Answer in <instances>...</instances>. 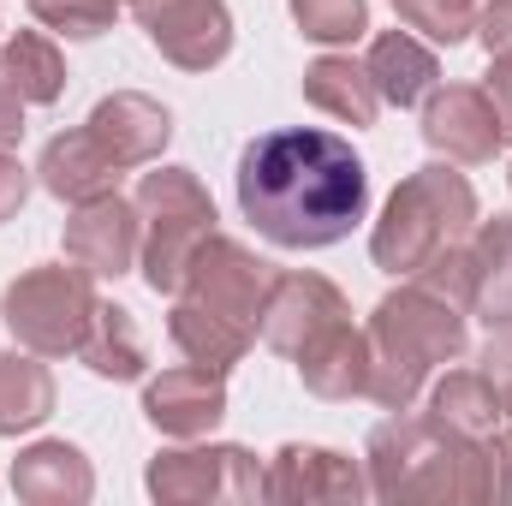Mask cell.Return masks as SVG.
<instances>
[{
    "label": "cell",
    "mask_w": 512,
    "mask_h": 506,
    "mask_svg": "<svg viewBox=\"0 0 512 506\" xmlns=\"http://www.w3.org/2000/svg\"><path fill=\"white\" fill-rule=\"evenodd\" d=\"M239 209L280 251H328L352 239L370 209V173L346 137L322 126H280L239 155Z\"/></svg>",
    "instance_id": "1"
},
{
    "label": "cell",
    "mask_w": 512,
    "mask_h": 506,
    "mask_svg": "<svg viewBox=\"0 0 512 506\" xmlns=\"http://www.w3.org/2000/svg\"><path fill=\"white\" fill-rule=\"evenodd\" d=\"M370 495L376 501L417 506H495V471H489V435L465 441L429 411H393L364 441Z\"/></svg>",
    "instance_id": "2"
},
{
    "label": "cell",
    "mask_w": 512,
    "mask_h": 506,
    "mask_svg": "<svg viewBox=\"0 0 512 506\" xmlns=\"http://www.w3.org/2000/svg\"><path fill=\"white\" fill-rule=\"evenodd\" d=\"M370 393L382 411H411L417 393L441 364H459L471 334H465V310L441 292H429L423 280L387 292L370 310Z\"/></svg>",
    "instance_id": "3"
},
{
    "label": "cell",
    "mask_w": 512,
    "mask_h": 506,
    "mask_svg": "<svg viewBox=\"0 0 512 506\" xmlns=\"http://www.w3.org/2000/svg\"><path fill=\"white\" fill-rule=\"evenodd\" d=\"M477 227V191L453 161H429L417 173H405L387 197L382 221L370 233V256L376 268L393 280H411L429 256H441L447 245L471 239Z\"/></svg>",
    "instance_id": "4"
},
{
    "label": "cell",
    "mask_w": 512,
    "mask_h": 506,
    "mask_svg": "<svg viewBox=\"0 0 512 506\" xmlns=\"http://www.w3.org/2000/svg\"><path fill=\"white\" fill-rule=\"evenodd\" d=\"M131 203L143 215V256H137V268H143L149 292L173 298L185 268H191V256H197V245L215 233V197L203 191V179L191 167H155V173L137 179Z\"/></svg>",
    "instance_id": "5"
},
{
    "label": "cell",
    "mask_w": 512,
    "mask_h": 506,
    "mask_svg": "<svg viewBox=\"0 0 512 506\" xmlns=\"http://www.w3.org/2000/svg\"><path fill=\"white\" fill-rule=\"evenodd\" d=\"M96 274L78 268L72 256L66 262H36L24 268L6 298H0V322L12 328V340L36 358H78L84 334H90V316H96Z\"/></svg>",
    "instance_id": "6"
},
{
    "label": "cell",
    "mask_w": 512,
    "mask_h": 506,
    "mask_svg": "<svg viewBox=\"0 0 512 506\" xmlns=\"http://www.w3.org/2000/svg\"><path fill=\"white\" fill-rule=\"evenodd\" d=\"M143 489L161 506H251L262 501V465L239 441L161 447L143 471Z\"/></svg>",
    "instance_id": "7"
},
{
    "label": "cell",
    "mask_w": 512,
    "mask_h": 506,
    "mask_svg": "<svg viewBox=\"0 0 512 506\" xmlns=\"http://www.w3.org/2000/svg\"><path fill=\"white\" fill-rule=\"evenodd\" d=\"M268 286H274V268H268L251 245H239V239H227V233H209V239L197 245V256H191V268H185V280H179L173 298H191V304H203V310L239 322V328H256Z\"/></svg>",
    "instance_id": "8"
},
{
    "label": "cell",
    "mask_w": 512,
    "mask_h": 506,
    "mask_svg": "<svg viewBox=\"0 0 512 506\" xmlns=\"http://www.w3.org/2000/svg\"><path fill=\"white\" fill-rule=\"evenodd\" d=\"M155 54L179 72H215L233 54V12L227 0H131Z\"/></svg>",
    "instance_id": "9"
},
{
    "label": "cell",
    "mask_w": 512,
    "mask_h": 506,
    "mask_svg": "<svg viewBox=\"0 0 512 506\" xmlns=\"http://www.w3.org/2000/svg\"><path fill=\"white\" fill-rule=\"evenodd\" d=\"M340 316H352V304H346V292L328 274H316V268H280L274 286H268V298H262L256 340L268 352H280V358H298Z\"/></svg>",
    "instance_id": "10"
},
{
    "label": "cell",
    "mask_w": 512,
    "mask_h": 506,
    "mask_svg": "<svg viewBox=\"0 0 512 506\" xmlns=\"http://www.w3.org/2000/svg\"><path fill=\"white\" fill-rule=\"evenodd\" d=\"M364 495H370V477L358 471V459H346L334 447L286 441L262 465V501H274V506H316V501L358 506Z\"/></svg>",
    "instance_id": "11"
},
{
    "label": "cell",
    "mask_w": 512,
    "mask_h": 506,
    "mask_svg": "<svg viewBox=\"0 0 512 506\" xmlns=\"http://www.w3.org/2000/svg\"><path fill=\"white\" fill-rule=\"evenodd\" d=\"M423 143L447 161L483 167L507 149V131H501V114L483 84H447V90L435 84L423 96Z\"/></svg>",
    "instance_id": "12"
},
{
    "label": "cell",
    "mask_w": 512,
    "mask_h": 506,
    "mask_svg": "<svg viewBox=\"0 0 512 506\" xmlns=\"http://www.w3.org/2000/svg\"><path fill=\"white\" fill-rule=\"evenodd\" d=\"M66 256L90 268L96 280H120L143 256V215L120 191H102L90 203H72L66 215Z\"/></svg>",
    "instance_id": "13"
},
{
    "label": "cell",
    "mask_w": 512,
    "mask_h": 506,
    "mask_svg": "<svg viewBox=\"0 0 512 506\" xmlns=\"http://www.w3.org/2000/svg\"><path fill=\"white\" fill-rule=\"evenodd\" d=\"M143 417L167 441H197L227 417V376L203 364H173L143 381Z\"/></svg>",
    "instance_id": "14"
},
{
    "label": "cell",
    "mask_w": 512,
    "mask_h": 506,
    "mask_svg": "<svg viewBox=\"0 0 512 506\" xmlns=\"http://www.w3.org/2000/svg\"><path fill=\"white\" fill-rule=\"evenodd\" d=\"M84 131L114 155V167L131 173V167H155L161 161V149L173 143V114L155 96H143V90H114V96H102L90 108Z\"/></svg>",
    "instance_id": "15"
},
{
    "label": "cell",
    "mask_w": 512,
    "mask_h": 506,
    "mask_svg": "<svg viewBox=\"0 0 512 506\" xmlns=\"http://www.w3.org/2000/svg\"><path fill=\"white\" fill-rule=\"evenodd\" d=\"M292 364H298V381H304L316 399H364V393H370V334H364L352 316H340V322H328Z\"/></svg>",
    "instance_id": "16"
},
{
    "label": "cell",
    "mask_w": 512,
    "mask_h": 506,
    "mask_svg": "<svg viewBox=\"0 0 512 506\" xmlns=\"http://www.w3.org/2000/svg\"><path fill=\"white\" fill-rule=\"evenodd\" d=\"M120 173H126V167H114V155H108L84 126L48 137V143H42V161H36V185H42L48 197H60V203H90V197H102V191H120Z\"/></svg>",
    "instance_id": "17"
},
{
    "label": "cell",
    "mask_w": 512,
    "mask_h": 506,
    "mask_svg": "<svg viewBox=\"0 0 512 506\" xmlns=\"http://www.w3.org/2000/svg\"><path fill=\"white\" fill-rule=\"evenodd\" d=\"M12 495L30 506H84L96 495V471L72 441H30L12 459Z\"/></svg>",
    "instance_id": "18"
},
{
    "label": "cell",
    "mask_w": 512,
    "mask_h": 506,
    "mask_svg": "<svg viewBox=\"0 0 512 506\" xmlns=\"http://www.w3.org/2000/svg\"><path fill=\"white\" fill-rule=\"evenodd\" d=\"M304 102H310L316 114L352 126V131L376 126V114H382V96H376L370 66L352 60V54H322V60H310V66H304Z\"/></svg>",
    "instance_id": "19"
},
{
    "label": "cell",
    "mask_w": 512,
    "mask_h": 506,
    "mask_svg": "<svg viewBox=\"0 0 512 506\" xmlns=\"http://www.w3.org/2000/svg\"><path fill=\"white\" fill-rule=\"evenodd\" d=\"M471 262V316H483L489 328H512V215L477 221L465 239Z\"/></svg>",
    "instance_id": "20"
},
{
    "label": "cell",
    "mask_w": 512,
    "mask_h": 506,
    "mask_svg": "<svg viewBox=\"0 0 512 506\" xmlns=\"http://www.w3.org/2000/svg\"><path fill=\"white\" fill-rule=\"evenodd\" d=\"M370 78H376V96L387 108H423V96L441 84V60L429 42H417L411 30H382L370 42Z\"/></svg>",
    "instance_id": "21"
},
{
    "label": "cell",
    "mask_w": 512,
    "mask_h": 506,
    "mask_svg": "<svg viewBox=\"0 0 512 506\" xmlns=\"http://www.w3.org/2000/svg\"><path fill=\"white\" fill-rule=\"evenodd\" d=\"M167 340L179 346L185 364H203V370H221V376H227V370L245 364V352L256 346V328H239V322H227V316L191 304V298H173Z\"/></svg>",
    "instance_id": "22"
},
{
    "label": "cell",
    "mask_w": 512,
    "mask_h": 506,
    "mask_svg": "<svg viewBox=\"0 0 512 506\" xmlns=\"http://www.w3.org/2000/svg\"><path fill=\"white\" fill-rule=\"evenodd\" d=\"M78 364L102 381H137L143 376L149 346H143V328H137V316H131L126 304H96L90 334H84V346H78Z\"/></svg>",
    "instance_id": "23"
},
{
    "label": "cell",
    "mask_w": 512,
    "mask_h": 506,
    "mask_svg": "<svg viewBox=\"0 0 512 506\" xmlns=\"http://www.w3.org/2000/svg\"><path fill=\"white\" fill-rule=\"evenodd\" d=\"M0 78L24 96V108H48L66 96V54L42 30H12L0 42Z\"/></svg>",
    "instance_id": "24"
},
{
    "label": "cell",
    "mask_w": 512,
    "mask_h": 506,
    "mask_svg": "<svg viewBox=\"0 0 512 506\" xmlns=\"http://www.w3.org/2000/svg\"><path fill=\"white\" fill-rule=\"evenodd\" d=\"M54 417V376L36 352H0V435L18 441Z\"/></svg>",
    "instance_id": "25"
},
{
    "label": "cell",
    "mask_w": 512,
    "mask_h": 506,
    "mask_svg": "<svg viewBox=\"0 0 512 506\" xmlns=\"http://www.w3.org/2000/svg\"><path fill=\"white\" fill-rule=\"evenodd\" d=\"M429 417L447 423L465 441H483V435L501 429V393H495V381L483 370H447L429 387Z\"/></svg>",
    "instance_id": "26"
},
{
    "label": "cell",
    "mask_w": 512,
    "mask_h": 506,
    "mask_svg": "<svg viewBox=\"0 0 512 506\" xmlns=\"http://www.w3.org/2000/svg\"><path fill=\"white\" fill-rule=\"evenodd\" d=\"M286 6H292V24L322 48L358 42L370 30V0H286Z\"/></svg>",
    "instance_id": "27"
},
{
    "label": "cell",
    "mask_w": 512,
    "mask_h": 506,
    "mask_svg": "<svg viewBox=\"0 0 512 506\" xmlns=\"http://www.w3.org/2000/svg\"><path fill=\"white\" fill-rule=\"evenodd\" d=\"M393 12H399V24L405 30H417V36H429L435 48H459L471 30H477V0H393Z\"/></svg>",
    "instance_id": "28"
},
{
    "label": "cell",
    "mask_w": 512,
    "mask_h": 506,
    "mask_svg": "<svg viewBox=\"0 0 512 506\" xmlns=\"http://www.w3.org/2000/svg\"><path fill=\"white\" fill-rule=\"evenodd\" d=\"M120 6H131V0H30V18L66 42H96L114 30Z\"/></svg>",
    "instance_id": "29"
},
{
    "label": "cell",
    "mask_w": 512,
    "mask_h": 506,
    "mask_svg": "<svg viewBox=\"0 0 512 506\" xmlns=\"http://www.w3.org/2000/svg\"><path fill=\"white\" fill-rule=\"evenodd\" d=\"M477 36H483L489 60H512V0H489L477 12Z\"/></svg>",
    "instance_id": "30"
},
{
    "label": "cell",
    "mask_w": 512,
    "mask_h": 506,
    "mask_svg": "<svg viewBox=\"0 0 512 506\" xmlns=\"http://www.w3.org/2000/svg\"><path fill=\"white\" fill-rule=\"evenodd\" d=\"M30 173H36V167H24L12 149H0V227L24 209V197H30Z\"/></svg>",
    "instance_id": "31"
},
{
    "label": "cell",
    "mask_w": 512,
    "mask_h": 506,
    "mask_svg": "<svg viewBox=\"0 0 512 506\" xmlns=\"http://www.w3.org/2000/svg\"><path fill=\"white\" fill-rule=\"evenodd\" d=\"M489 102H495V114H501V131H507L512 143V60H489Z\"/></svg>",
    "instance_id": "32"
},
{
    "label": "cell",
    "mask_w": 512,
    "mask_h": 506,
    "mask_svg": "<svg viewBox=\"0 0 512 506\" xmlns=\"http://www.w3.org/2000/svg\"><path fill=\"white\" fill-rule=\"evenodd\" d=\"M18 137H24V96L0 78V149H18Z\"/></svg>",
    "instance_id": "33"
},
{
    "label": "cell",
    "mask_w": 512,
    "mask_h": 506,
    "mask_svg": "<svg viewBox=\"0 0 512 506\" xmlns=\"http://www.w3.org/2000/svg\"><path fill=\"white\" fill-rule=\"evenodd\" d=\"M495 393H501V429H507V435H512V381H501Z\"/></svg>",
    "instance_id": "34"
},
{
    "label": "cell",
    "mask_w": 512,
    "mask_h": 506,
    "mask_svg": "<svg viewBox=\"0 0 512 506\" xmlns=\"http://www.w3.org/2000/svg\"><path fill=\"white\" fill-rule=\"evenodd\" d=\"M507 185H512V173H507Z\"/></svg>",
    "instance_id": "35"
}]
</instances>
